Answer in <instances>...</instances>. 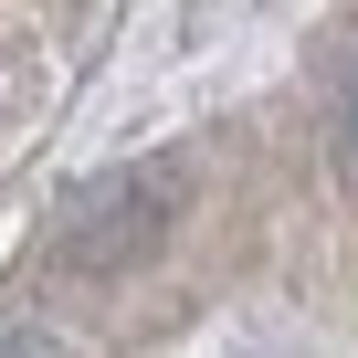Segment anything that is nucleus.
<instances>
[{"label":"nucleus","instance_id":"1","mask_svg":"<svg viewBox=\"0 0 358 358\" xmlns=\"http://www.w3.org/2000/svg\"><path fill=\"white\" fill-rule=\"evenodd\" d=\"M179 190H190V169L179 158H137V169H116V179H95V190L64 211V274H127L169 222H179Z\"/></svg>","mask_w":358,"mask_h":358},{"label":"nucleus","instance_id":"2","mask_svg":"<svg viewBox=\"0 0 358 358\" xmlns=\"http://www.w3.org/2000/svg\"><path fill=\"white\" fill-rule=\"evenodd\" d=\"M0 358H64V348H53V337H32V327H22V337H0Z\"/></svg>","mask_w":358,"mask_h":358}]
</instances>
